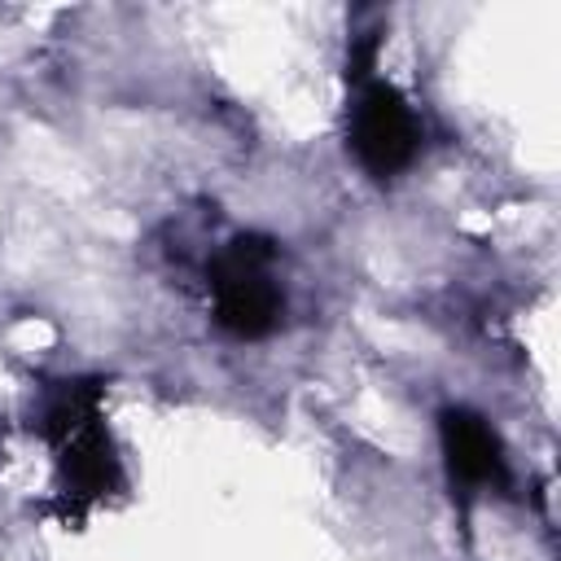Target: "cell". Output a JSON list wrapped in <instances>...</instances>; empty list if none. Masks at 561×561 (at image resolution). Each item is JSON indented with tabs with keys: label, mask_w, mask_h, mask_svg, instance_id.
Segmentation results:
<instances>
[{
	"label": "cell",
	"mask_w": 561,
	"mask_h": 561,
	"mask_svg": "<svg viewBox=\"0 0 561 561\" xmlns=\"http://www.w3.org/2000/svg\"><path fill=\"white\" fill-rule=\"evenodd\" d=\"M276 241L263 232L232 237L210 259V289H215V320L232 337H267L280 324L285 298L272 280Z\"/></svg>",
	"instance_id": "obj_1"
},
{
	"label": "cell",
	"mask_w": 561,
	"mask_h": 561,
	"mask_svg": "<svg viewBox=\"0 0 561 561\" xmlns=\"http://www.w3.org/2000/svg\"><path fill=\"white\" fill-rule=\"evenodd\" d=\"M416 145H421V123L403 101V92L386 79L359 83V96L351 105V149L359 167L377 180H390L416 158Z\"/></svg>",
	"instance_id": "obj_2"
},
{
	"label": "cell",
	"mask_w": 561,
	"mask_h": 561,
	"mask_svg": "<svg viewBox=\"0 0 561 561\" xmlns=\"http://www.w3.org/2000/svg\"><path fill=\"white\" fill-rule=\"evenodd\" d=\"M438 438H443L451 482H460V486H500L504 482V447L478 412L447 408L438 416Z\"/></svg>",
	"instance_id": "obj_3"
}]
</instances>
